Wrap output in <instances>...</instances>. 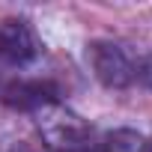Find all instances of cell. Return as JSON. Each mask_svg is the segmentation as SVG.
<instances>
[{
    "instance_id": "obj_2",
    "label": "cell",
    "mask_w": 152,
    "mask_h": 152,
    "mask_svg": "<svg viewBox=\"0 0 152 152\" xmlns=\"http://www.w3.org/2000/svg\"><path fill=\"white\" fill-rule=\"evenodd\" d=\"M45 134H48L51 146L60 152H90V131L72 113L54 110L51 122H45Z\"/></svg>"
},
{
    "instance_id": "obj_5",
    "label": "cell",
    "mask_w": 152,
    "mask_h": 152,
    "mask_svg": "<svg viewBox=\"0 0 152 152\" xmlns=\"http://www.w3.org/2000/svg\"><path fill=\"white\" fill-rule=\"evenodd\" d=\"M143 149H146L143 137L131 128H116L102 146V152H143Z\"/></svg>"
},
{
    "instance_id": "obj_3",
    "label": "cell",
    "mask_w": 152,
    "mask_h": 152,
    "mask_svg": "<svg viewBox=\"0 0 152 152\" xmlns=\"http://www.w3.org/2000/svg\"><path fill=\"white\" fill-rule=\"evenodd\" d=\"M0 57L12 66L30 63L36 57V36L24 21H3L0 24Z\"/></svg>"
},
{
    "instance_id": "obj_1",
    "label": "cell",
    "mask_w": 152,
    "mask_h": 152,
    "mask_svg": "<svg viewBox=\"0 0 152 152\" xmlns=\"http://www.w3.org/2000/svg\"><path fill=\"white\" fill-rule=\"evenodd\" d=\"M90 57H93V69H96V75H99V81H102L104 87H125V84L134 78L131 60H128L125 51H122L119 45H113V42H96L93 51H90Z\"/></svg>"
},
{
    "instance_id": "obj_6",
    "label": "cell",
    "mask_w": 152,
    "mask_h": 152,
    "mask_svg": "<svg viewBox=\"0 0 152 152\" xmlns=\"http://www.w3.org/2000/svg\"><path fill=\"white\" fill-rule=\"evenodd\" d=\"M134 78L143 81L146 87H152V57H146V60H140V63L134 66Z\"/></svg>"
},
{
    "instance_id": "obj_7",
    "label": "cell",
    "mask_w": 152,
    "mask_h": 152,
    "mask_svg": "<svg viewBox=\"0 0 152 152\" xmlns=\"http://www.w3.org/2000/svg\"><path fill=\"white\" fill-rule=\"evenodd\" d=\"M146 152H152V143H149V146H146Z\"/></svg>"
},
{
    "instance_id": "obj_4",
    "label": "cell",
    "mask_w": 152,
    "mask_h": 152,
    "mask_svg": "<svg viewBox=\"0 0 152 152\" xmlns=\"http://www.w3.org/2000/svg\"><path fill=\"white\" fill-rule=\"evenodd\" d=\"M3 102L18 110H48L57 102V90L45 81H18L6 87Z\"/></svg>"
}]
</instances>
